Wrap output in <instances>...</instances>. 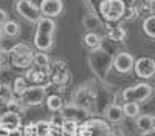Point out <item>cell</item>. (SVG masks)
<instances>
[{
	"label": "cell",
	"mask_w": 155,
	"mask_h": 136,
	"mask_svg": "<svg viewBox=\"0 0 155 136\" xmlns=\"http://www.w3.org/2000/svg\"><path fill=\"white\" fill-rule=\"evenodd\" d=\"M37 28L34 33V46L39 51H48L53 46V36L56 30V23L50 17H41L37 23Z\"/></svg>",
	"instance_id": "6da1fadb"
},
{
	"label": "cell",
	"mask_w": 155,
	"mask_h": 136,
	"mask_svg": "<svg viewBox=\"0 0 155 136\" xmlns=\"http://www.w3.org/2000/svg\"><path fill=\"white\" fill-rule=\"evenodd\" d=\"M76 136H113V131L109 122H106L104 119L92 118L79 124Z\"/></svg>",
	"instance_id": "7a4b0ae2"
},
{
	"label": "cell",
	"mask_w": 155,
	"mask_h": 136,
	"mask_svg": "<svg viewBox=\"0 0 155 136\" xmlns=\"http://www.w3.org/2000/svg\"><path fill=\"white\" fill-rule=\"evenodd\" d=\"M98 11L106 22H118L124 17L126 3L124 0H101Z\"/></svg>",
	"instance_id": "3957f363"
},
{
	"label": "cell",
	"mask_w": 155,
	"mask_h": 136,
	"mask_svg": "<svg viewBox=\"0 0 155 136\" xmlns=\"http://www.w3.org/2000/svg\"><path fill=\"white\" fill-rule=\"evenodd\" d=\"M8 56H9L11 64L14 65L16 68H30L33 65V56H34V53H33L31 46L27 45V43H23V42L16 43L14 46L9 49Z\"/></svg>",
	"instance_id": "277c9868"
},
{
	"label": "cell",
	"mask_w": 155,
	"mask_h": 136,
	"mask_svg": "<svg viewBox=\"0 0 155 136\" xmlns=\"http://www.w3.org/2000/svg\"><path fill=\"white\" fill-rule=\"evenodd\" d=\"M153 93V88L152 85L146 84V82H141V84H137L134 87H129L123 91V99L126 102H137V104H141V102H146L147 99L152 96Z\"/></svg>",
	"instance_id": "5b68a950"
},
{
	"label": "cell",
	"mask_w": 155,
	"mask_h": 136,
	"mask_svg": "<svg viewBox=\"0 0 155 136\" xmlns=\"http://www.w3.org/2000/svg\"><path fill=\"white\" fill-rule=\"evenodd\" d=\"M45 97H47L45 85H31L25 90V93L19 99L25 107H34V105H41L45 101Z\"/></svg>",
	"instance_id": "8992f818"
},
{
	"label": "cell",
	"mask_w": 155,
	"mask_h": 136,
	"mask_svg": "<svg viewBox=\"0 0 155 136\" xmlns=\"http://www.w3.org/2000/svg\"><path fill=\"white\" fill-rule=\"evenodd\" d=\"M16 11L25 20H28L31 23H37L42 17L39 6H36L31 0H19L17 5H16Z\"/></svg>",
	"instance_id": "52a82bcc"
},
{
	"label": "cell",
	"mask_w": 155,
	"mask_h": 136,
	"mask_svg": "<svg viewBox=\"0 0 155 136\" xmlns=\"http://www.w3.org/2000/svg\"><path fill=\"white\" fill-rule=\"evenodd\" d=\"M134 71L141 79H150L155 76V60L152 57H140L135 60Z\"/></svg>",
	"instance_id": "ba28073f"
},
{
	"label": "cell",
	"mask_w": 155,
	"mask_h": 136,
	"mask_svg": "<svg viewBox=\"0 0 155 136\" xmlns=\"http://www.w3.org/2000/svg\"><path fill=\"white\" fill-rule=\"evenodd\" d=\"M112 64H113L115 70L118 71V73L126 74V73H130V71L134 70L135 59H134V56H132L130 53L121 51V53H118V54H116V56L113 57Z\"/></svg>",
	"instance_id": "9c48e42d"
},
{
	"label": "cell",
	"mask_w": 155,
	"mask_h": 136,
	"mask_svg": "<svg viewBox=\"0 0 155 136\" xmlns=\"http://www.w3.org/2000/svg\"><path fill=\"white\" fill-rule=\"evenodd\" d=\"M51 131V125L47 121H37L31 122L23 127L22 136H48Z\"/></svg>",
	"instance_id": "30bf717a"
},
{
	"label": "cell",
	"mask_w": 155,
	"mask_h": 136,
	"mask_svg": "<svg viewBox=\"0 0 155 136\" xmlns=\"http://www.w3.org/2000/svg\"><path fill=\"white\" fill-rule=\"evenodd\" d=\"M39 9H41V14L44 17L53 19V17H58L64 11V2L62 0H42Z\"/></svg>",
	"instance_id": "8fae6325"
},
{
	"label": "cell",
	"mask_w": 155,
	"mask_h": 136,
	"mask_svg": "<svg viewBox=\"0 0 155 136\" xmlns=\"http://www.w3.org/2000/svg\"><path fill=\"white\" fill-rule=\"evenodd\" d=\"M0 125L6 128L9 133L20 131V125H22L20 116L17 113H14V111H6V113L0 116Z\"/></svg>",
	"instance_id": "7c38bea8"
},
{
	"label": "cell",
	"mask_w": 155,
	"mask_h": 136,
	"mask_svg": "<svg viewBox=\"0 0 155 136\" xmlns=\"http://www.w3.org/2000/svg\"><path fill=\"white\" fill-rule=\"evenodd\" d=\"M68 76H70V73L65 67V62H54L53 64V73H51V79H53L56 84L59 85H64V84H67L68 81Z\"/></svg>",
	"instance_id": "4fadbf2b"
},
{
	"label": "cell",
	"mask_w": 155,
	"mask_h": 136,
	"mask_svg": "<svg viewBox=\"0 0 155 136\" xmlns=\"http://www.w3.org/2000/svg\"><path fill=\"white\" fill-rule=\"evenodd\" d=\"M61 111H62L61 116H62L64 119L76 121V122H79L81 118L85 115V111H84L82 108H79V107H76V105H68V107H65V108L61 110Z\"/></svg>",
	"instance_id": "5bb4252c"
},
{
	"label": "cell",
	"mask_w": 155,
	"mask_h": 136,
	"mask_svg": "<svg viewBox=\"0 0 155 136\" xmlns=\"http://www.w3.org/2000/svg\"><path fill=\"white\" fill-rule=\"evenodd\" d=\"M135 125L141 133L147 131V130L155 127V116H152V115H138L137 121H135Z\"/></svg>",
	"instance_id": "9a60e30c"
},
{
	"label": "cell",
	"mask_w": 155,
	"mask_h": 136,
	"mask_svg": "<svg viewBox=\"0 0 155 136\" xmlns=\"http://www.w3.org/2000/svg\"><path fill=\"white\" fill-rule=\"evenodd\" d=\"M106 118H107L110 122H113V124L121 122V121L126 118V116H124V111H123V107H121V105H116V104L110 105V107L106 110Z\"/></svg>",
	"instance_id": "2e32d148"
},
{
	"label": "cell",
	"mask_w": 155,
	"mask_h": 136,
	"mask_svg": "<svg viewBox=\"0 0 155 136\" xmlns=\"http://www.w3.org/2000/svg\"><path fill=\"white\" fill-rule=\"evenodd\" d=\"M101 43H102V39H101V36L93 33V31H90L84 36V45L87 48H90L93 51V49H98L101 48Z\"/></svg>",
	"instance_id": "e0dca14e"
},
{
	"label": "cell",
	"mask_w": 155,
	"mask_h": 136,
	"mask_svg": "<svg viewBox=\"0 0 155 136\" xmlns=\"http://www.w3.org/2000/svg\"><path fill=\"white\" fill-rule=\"evenodd\" d=\"M130 8L135 11L137 17H138V16L152 14V5H149L147 2H144V0H134V3H132Z\"/></svg>",
	"instance_id": "ac0fdd59"
},
{
	"label": "cell",
	"mask_w": 155,
	"mask_h": 136,
	"mask_svg": "<svg viewBox=\"0 0 155 136\" xmlns=\"http://www.w3.org/2000/svg\"><path fill=\"white\" fill-rule=\"evenodd\" d=\"M2 31L8 37H16L20 34V25L16 20H8L2 25Z\"/></svg>",
	"instance_id": "d6986e66"
},
{
	"label": "cell",
	"mask_w": 155,
	"mask_h": 136,
	"mask_svg": "<svg viewBox=\"0 0 155 136\" xmlns=\"http://www.w3.org/2000/svg\"><path fill=\"white\" fill-rule=\"evenodd\" d=\"M33 65L37 68V70H48V67H50V57L45 54V53H36L34 56H33Z\"/></svg>",
	"instance_id": "ffe728a7"
},
{
	"label": "cell",
	"mask_w": 155,
	"mask_h": 136,
	"mask_svg": "<svg viewBox=\"0 0 155 136\" xmlns=\"http://www.w3.org/2000/svg\"><path fill=\"white\" fill-rule=\"evenodd\" d=\"M45 102H47V107L50 111H61L64 108V101L58 94H51V96L45 97Z\"/></svg>",
	"instance_id": "44dd1931"
},
{
	"label": "cell",
	"mask_w": 155,
	"mask_h": 136,
	"mask_svg": "<svg viewBox=\"0 0 155 136\" xmlns=\"http://www.w3.org/2000/svg\"><path fill=\"white\" fill-rule=\"evenodd\" d=\"M78 128H79V122L68 121V119H64L62 125H61L62 133L67 134V136H76V134H78Z\"/></svg>",
	"instance_id": "7402d4cb"
},
{
	"label": "cell",
	"mask_w": 155,
	"mask_h": 136,
	"mask_svg": "<svg viewBox=\"0 0 155 136\" xmlns=\"http://www.w3.org/2000/svg\"><path fill=\"white\" fill-rule=\"evenodd\" d=\"M123 111H124V116H127V118H137L140 115V104L126 102L123 105Z\"/></svg>",
	"instance_id": "603a6c76"
},
{
	"label": "cell",
	"mask_w": 155,
	"mask_h": 136,
	"mask_svg": "<svg viewBox=\"0 0 155 136\" xmlns=\"http://www.w3.org/2000/svg\"><path fill=\"white\" fill-rule=\"evenodd\" d=\"M143 30L149 37H153L155 39V14H150L144 19L143 22Z\"/></svg>",
	"instance_id": "cb8c5ba5"
},
{
	"label": "cell",
	"mask_w": 155,
	"mask_h": 136,
	"mask_svg": "<svg viewBox=\"0 0 155 136\" xmlns=\"http://www.w3.org/2000/svg\"><path fill=\"white\" fill-rule=\"evenodd\" d=\"M28 88V85H27V79L25 77H22V76H19L16 81H14V85H12V93L14 94H17L19 97L25 93V90Z\"/></svg>",
	"instance_id": "d4e9b609"
},
{
	"label": "cell",
	"mask_w": 155,
	"mask_h": 136,
	"mask_svg": "<svg viewBox=\"0 0 155 136\" xmlns=\"http://www.w3.org/2000/svg\"><path fill=\"white\" fill-rule=\"evenodd\" d=\"M107 36H109V39H112L115 42H121L126 39V30L123 27H115V28L109 30Z\"/></svg>",
	"instance_id": "484cf974"
},
{
	"label": "cell",
	"mask_w": 155,
	"mask_h": 136,
	"mask_svg": "<svg viewBox=\"0 0 155 136\" xmlns=\"http://www.w3.org/2000/svg\"><path fill=\"white\" fill-rule=\"evenodd\" d=\"M45 76H47V71L45 70H37V68L36 70H28V73H27V79L36 82V85H39L37 82H41Z\"/></svg>",
	"instance_id": "4316f807"
},
{
	"label": "cell",
	"mask_w": 155,
	"mask_h": 136,
	"mask_svg": "<svg viewBox=\"0 0 155 136\" xmlns=\"http://www.w3.org/2000/svg\"><path fill=\"white\" fill-rule=\"evenodd\" d=\"M6 107H8V111H14V113H19V111L23 110L25 105L20 102V99H19V97H14V96H12L9 101L6 102Z\"/></svg>",
	"instance_id": "83f0119b"
},
{
	"label": "cell",
	"mask_w": 155,
	"mask_h": 136,
	"mask_svg": "<svg viewBox=\"0 0 155 136\" xmlns=\"http://www.w3.org/2000/svg\"><path fill=\"white\" fill-rule=\"evenodd\" d=\"M14 96V93H12V88L9 85H0V99L6 104L9 99Z\"/></svg>",
	"instance_id": "f1b7e54d"
},
{
	"label": "cell",
	"mask_w": 155,
	"mask_h": 136,
	"mask_svg": "<svg viewBox=\"0 0 155 136\" xmlns=\"http://www.w3.org/2000/svg\"><path fill=\"white\" fill-rule=\"evenodd\" d=\"M84 25H85L87 28H98V27H101V23H99L96 14H88L84 19Z\"/></svg>",
	"instance_id": "f546056e"
},
{
	"label": "cell",
	"mask_w": 155,
	"mask_h": 136,
	"mask_svg": "<svg viewBox=\"0 0 155 136\" xmlns=\"http://www.w3.org/2000/svg\"><path fill=\"white\" fill-rule=\"evenodd\" d=\"M5 22H8V12H6L5 9L0 8V27H2Z\"/></svg>",
	"instance_id": "4dcf8cb0"
},
{
	"label": "cell",
	"mask_w": 155,
	"mask_h": 136,
	"mask_svg": "<svg viewBox=\"0 0 155 136\" xmlns=\"http://www.w3.org/2000/svg\"><path fill=\"white\" fill-rule=\"evenodd\" d=\"M3 62H5V49H3L2 46H0V68H2Z\"/></svg>",
	"instance_id": "1f68e13d"
},
{
	"label": "cell",
	"mask_w": 155,
	"mask_h": 136,
	"mask_svg": "<svg viewBox=\"0 0 155 136\" xmlns=\"http://www.w3.org/2000/svg\"><path fill=\"white\" fill-rule=\"evenodd\" d=\"M141 136H155V127L150 128V130H147V131H143V133H141Z\"/></svg>",
	"instance_id": "d6a6232c"
},
{
	"label": "cell",
	"mask_w": 155,
	"mask_h": 136,
	"mask_svg": "<svg viewBox=\"0 0 155 136\" xmlns=\"http://www.w3.org/2000/svg\"><path fill=\"white\" fill-rule=\"evenodd\" d=\"M0 136H11V133L6 128H3L2 125H0Z\"/></svg>",
	"instance_id": "836d02e7"
},
{
	"label": "cell",
	"mask_w": 155,
	"mask_h": 136,
	"mask_svg": "<svg viewBox=\"0 0 155 136\" xmlns=\"http://www.w3.org/2000/svg\"><path fill=\"white\" fill-rule=\"evenodd\" d=\"M5 37V34H3V31H2V28H0V42H2V39Z\"/></svg>",
	"instance_id": "e575fe53"
},
{
	"label": "cell",
	"mask_w": 155,
	"mask_h": 136,
	"mask_svg": "<svg viewBox=\"0 0 155 136\" xmlns=\"http://www.w3.org/2000/svg\"><path fill=\"white\" fill-rule=\"evenodd\" d=\"M144 2H147L149 5H155V0H144Z\"/></svg>",
	"instance_id": "d590c367"
},
{
	"label": "cell",
	"mask_w": 155,
	"mask_h": 136,
	"mask_svg": "<svg viewBox=\"0 0 155 136\" xmlns=\"http://www.w3.org/2000/svg\"><path fill=\"white\" fill-rule=\"evenodd\" d=\"M152 12H155V5H152Z\"/></svg>",
	"instance_id": "8d00e7d4"
},
{
	"label": "cell",
	"mask_w": 155,
	"mask_h": 136,
	"mask_svg": "<svg viewBox=\"0 0 155 136\" xmlns=\"http://www.w3.org/2000/svg\"><path fill=\"white\" fill-rule=\"evenodd\" d=\"M0 116H2V113H0Z\"/></svg>",
	"instance_id": "74e56055"
},
{
	"label": "cell",
	"mask_w": 155,
	"mask_h": 136,
	"mask_svg": "<svg viewBox=\"0 0 155 136\" xmlns=\"http://www.w3.org/2000/svg\"><path fill=\"white\" fill-rule=\"evenodd\" d=\"M0 85H2V84H0Z\"/></svg>",
	"instance_id": "f35d334b"
}]
</instances>
